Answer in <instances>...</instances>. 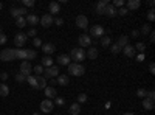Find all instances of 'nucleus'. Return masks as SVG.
Returning a JSON list of instances; mask_svg holds the SVG:
<instances>
[{"label": "nucleus", "instance_id": "f257e3e1", "mask_svg": "<svg viewBox=\"0 0 155 115\" xmlns=\"http://www.w3.org/2000/svg\"><path fill=\"white\" fill-rule=\"evenodd\" d=\"M70 59H73L76 64H79V62H82L84 61V58H85V50L84 48H81V47H76V48H71V52H70Z\"/></svg>", "mask_w": 155, "mask_h": 115}, {"label": "nucleus", "instance_id": "f03ea898", "mask_svg": "<svg viewBox=\"0 0 155 115\" xmlns=\"http://www.w3.org/2000/svg\"><path fill=\"white\" fill-rule=\"evenodd\" d=\"M0 59L5 61V62H9V61H14L16 59V50L14 48H5L0 52Z\"/></svg>", "mask_w": 155, "mask_h": 115}, {"label": "nucleus", "instance_id": "7ed1b4c3", "mask_svg": "<svg viewBox=\"0 0 155 115\" xmlns=\"http://www.w3.org/2000/svg\"><path fill=\"white\" fill-rule=\"evenodd\" d=\"M68 73L73 75V76H82L85 73V69H84V66H81V64L73 62V64L68 66Z\"/></svg>", "mask_w": 155, "mask_h": 115}, {"label": "nucleus", "instance_id": "20e7f679", "mask_svg": "<svg viewBox=\"0 0 155 115\" xmlns=\"http://www.w3.org/2000/svg\"><path fill=\"white\" fill-rule=\"evenodd\" d=\"M44 75H45V76H44L45 79H47V78H48V79L56 78V76L59 75V69H58L56 66H51V67H48V69H45V70H44Z\"/></svg>", "mask_w": 155, "mask_h": 115}, {"label": "nucleus", "instance_id": "39448f33", "mask_svg": "<svg viewBox=\"0 0 155 115\" xmlns=\"http://www.w3.org/2000/svg\"><path fill=\"white\" fill-rule=\"evenodd\" d=\"M78 44H79L81 48L90 47V45H92V37H90L88 34H81L79 37H78Z\"/></svg>", "mask_w": 155, "mask_h": 115}, {"label": "nucleus", "instance_id": "423d86ee", "mask_svg": "<svg viewBox=\"0 0 155 115\" xmlns=\"http://www.w3.org/2000/svg\"><path fill=\"white\" fill-rule=\"evenodd\" d=\"M31 72H33L31 62H28V61H22V62H20V73L25 75V76H30Z\"/></svg>", "mask_w": 155, "mask_h": 115}, {"label": "nucleus", "instance_id": "0eeeda50", "mask_svg": "<svg viewBox=\"0 0 155 115\" xmlns=\"http://www.w3.org/2000/svg\"><path fill=\"white\" fill-rule=\"evenodd\" d=\"M90 37H102L104 36V28L101 27V25H93L92 28H90Z\"/></svg>", "mask_w": 155, "mask_h": 115}, {"label": "nucleus", "instance_id": "6e6552de", "mask_svg": "<svg viewBox=\"0 0 155 115\" xmlns=\"http://www.w3.org/2000/svg\"><path fill=\"white\" fill-rule=\"evenodd\" d=\"M53 107H54V104H53V101L51 100H44L42 103H41V112H45V113H50V112H53Z\"/></svg>", "mask_w": 155, "mask_h": 115}, {"label": "nucleus", "instance_id": "1a4fd4ad", "mask_svg": "<svg viewBox=\"0 0 155 115\" xmlns=\"http://www.w3.org/2000/svg\"><path fill=\"white\" fill-rule=\"evenodd\" d=\"M39 22H41V25H42L44 28H48V27L53 25L54 19H53V16H51V14H44L41 19H39Z\"/></svg>", "mask_w": 155, "mask_h": 115}, {"label": "nucleus", "instance_id": "9d476101", "mask_svg": "<svg viewBox=\"0 0 155 115\" xmlns=\"http://www.w3.org/2000/svg\"><path fill=\"white\" fill-rule=\"evenodd\" d=\"M76 27L81 28V30H85L88 27V19L84 14H79V16L76 17Z\"/></svg>", "mask_w": 155, "mask_h": 115}, {"label": "nucleus", "instance_id": "9b49d317", "mask_svg": "<svg viewBox=\"0 0 155 115\" xmlns=\"http://www.w3.org/2000/svg\"><path fill=\"white\" fill-rule=\"evenodd\" d=\"M27 34L25 33H17L16 36H14V44H16V47H22V45H25V42H27Z\"/></svg>", "mask_w": 155, "mask_h": 115}, {"label": "nucleus", "instance_id": "f8f14e48", "mask_svg": "<svg viewBox=\"0 0 155 115\" xmlns=\"http://www.w3.org/2000/svg\"><path fill=\"white\" fill-rule=\"evenodd\" d=\"M109 5V0H101V2H98L95 5V11H96V14H104V11Z\"/></svg>", "mask_w": 155, "mask_h": 115}, {"label": "nucleus", "instance_id": "ddd939ff", "mask_svg": "<svg viewBox=\"0 0 155 115\" xmlns=\"http://www.w3.org/2000/svg\"><path fill=\"white\" fill-rule=\"evenodd\" d=\"M25 12H27V8H23V6H20V8H11V9H9V14L14 17V19L23 16Z\"/></svg>", "mask_w": 155, "mask_h": 115}, {"label": "nucleus", "instance_id": "4468645a", "mask_svg": "<svg viewBox=\"0 0 155 115\" xmlns=\"http://www.w3.org/2000/svg\"><path fill=\"white\" fill-rule=\"evenodd\" d=\"M56 83L61 86V87H67L68 83H70V78H68V75H58V78H56Z\"/></svg>", "mask_w": 155, "mask_h": 115}, {"label": "nucleus", "instance_id": "2eb2a0df", "mask_svg": "<svg viewBox=\"0 0 155 115\" xmlns=\"http://www.w3.org/2000/svg\"><path fill=\"white\" fill-rule=\"evenodd\" d=\"M44 93H45V98H47V100H51V98H56V96H58L56 89H54V87H50V86H47V87L44 89Z\"/></svg>", "mask_w": 155, "mask_h": 115}, {"label": "nucleus", "instance_id": "dca6fc26", "mask_svg": "<svg viewBox=\"0 0 155 115\" xmlns=\"http://www.w3.org/2000/svg\"><path fill=\"white\" fill-rule=\"evenodd\" d=\"M48 14H51V16H54V14H59L61 12V5L58 3V2H51L50 5H48Z\"/></svg>", "mask_w": 155, "mask_h": 115}, {"label": "nucleus", "instance_id": "f3484780", "mask_svg": "<svg viewBox=\"0 0 155 115\" xmlns=\"http://www.w3.org/2000/svg\"><path fill=\"white\" fill-rule=\"evenodd\" d=\"M58 62H59V66L68 67V66H70V62H71V59H70L68 55H59V56H58Z\"/></svg>", "mask_w": 155, "mask_h": 115}, {"label": "nucleus", "instance_id": "a211bd4d", "mask_svg": "<svg viewBox=\"0 0 155 115\" xmlns=\"http://www.w3.org/2000/svg\"><path fill=\"white\" fill-rule=\"evenodd\" d=\"M41 48H42V52L45 53V56H50L51 53H54V50H56L54 45H53V44H50V42H48V44H42Z\"/></svg>", "mask_w": 155, "mask_h": 115}, {"label": "nucleus", "instance_id": "6ab92c4d", "mask_svg": "<svg viewBox=\"0 0 155 115\" xmlns=\"http://www.w3.org/2000/svg\"><path fill=\"white\" fill-rule=\"evenodd\" d=\"M121 52H123L127 58H134V56H135V53H137V52H135V48H134V45H130V44L126 45V47L121 50Z\"/></svg>", "mask_w": 155, "mask_h": 115}, {"label": "nucleus", "instance_id": "aec40b11", "mask_svg": "<svg viewBox=\"0 0 155 115\" xmlns=\"http://www.w3.org/2000/svg\"><path fill=\"white\" fill-rule=\"evenodd\" d=\"M36 81H37V90H44V89L47 87V79L44 78V76L41 75V76H36Z\"/></svg>", "mask_w": 155, "mask_h": 115}, {"label": "nucleus", "instance_id": "412c9836", "mask_svg": "<svg viewBox=\"0 0 155 115\" xmlns=\"http://www.w3.org/2000/svg\"><path fill=\"white\" fill-rule=\"evenodd\" d=\"M25 20H27V25H33V28H34V25L39 23V17L36 14H28L25 17Z\"/></svg>", "mask_w": 155, "mask_h": 115}, {"label": "nucleus", "instance_id": "4be33fe9", "mask_svg": "<svg viewBox=\"0 0 155 115\" xmlns=\"http://www.w3.org/2000/svg\"><path fill=\"white\" fill-rule=\"evenodd\" d=\"M141 6L140 0H129L127 2V11H132V9H138Z\"/></svg>", "mask_w": 155, "mask_h": 115}, {"label": "nucleus", "instance_id": "5701e85b", "mask_svg": "<svg viewBox=\"0 0 155 115\" xmlns=\"http://www.w3.org/2000/svg\"><path fill=\"white\" fill-rule=\"evenodd\" d=\"M70 115H79L81 113V104H78V103H71L70 109H68Z\"/></svg>", "mask_w": 155, "mask_h": 115}, {"label": "nucleus", "instance_id": "b1692460", "mask_svg": "<svg viewBox=\"0 0 155 115\" xmlns=\"http://www.w3.org/2000/svg\"><path fill=\"white\" fill-rule=\"evenodd\" d=\"M85 56L90 58V59H96V58H98V50H96V47H90L87 52H85Z\"/></svg>", "mask_w": 155, "mask_h": 115}, {"label": "nucleus", "instance_id": "393cba45", "mask_svg": "<svg viewBox=\"0 0 155 115\" xmlns=\"http://www.w3.org/2000/svg\"><path fill=\"white\" fill-rule=\"evenodd\" d=\"M143 107L146 110H152L155 107V103H153V100H149V98H143Z\"/></svg>", "mask_w": 155, "mask_h": 115}, {"label": "nucleus", "instance_id": "a878e982", "mask_svg": "<svg viewBox=\"0 0 155 115\" xmlns=\"http://www.w3.org/2000/svg\"><path fill=\"white\" fill-rule=\"evenodd\" d=\"M116 44H118V45L121 47V50H123L126 45H129V36H124V34L120 36V37H118V42H116Z\"/></svg>", "mask_w": 155, "mask_h": 115}, {"label": "nucleus", "instance_id": "bb28decb", "mask_svg": "<svg viewBox=\"0 0 155 115\" xmlns=\"http://www.w3.org/2000/svg\"><path fill=\"white\" fill-rule=\"evenodd\" d=\"M104 14L109 16V17H115V16H116V8H113V6L109 3L107 8H106V11H104Z\"/></svg>", "mask_w": 155, "mask_h": 115}, {"label": "nucleus", "instance_id": "cd10ccee", "mask_svg": "<svg viewBox=\"0 0 155 115\" xmlns=\"http://www.w3.org/2000/svg\"><path fill=\"white\" fill-rule=\"evenodd\" d=\"M8 95H9V86L2 83L0 84V96H8Z\"/></svg>", "mask_w": 155, "mask_h": 115}, {"label": "nucleus", "instance_id": "c85d7f7f", "mask_svg": "<svg viewBox=\"0 0 155 115\" xmlns=\"http://www.w3.org/2000/svg\"><path fill=\"white\" fill-rule=\"evenodd\" d=\"M41 66H42L44 69H48V67L53 66V59H51V56H45V58L42 59V64H41Z\"/></svg>", "mask_w": 155, "mask_h": 115}, {"label": "nucleus", "instance_id": "c756f323", "mask_svg": "<svg viewBox=\"0 0 155 115\" xmlns=\"http://www.w3.org/2000/svg\"><path fill=\"white\" fill-rule=\"evenodd\" d=\"M16 59H19V61L27 59V50H16Z\"/></svg>", "mask_w": 155, "mask_h": 115}, {"label": "nucleus", "instance_id": "7c9ffc66", "mask_svg": "<svg viewBox=\"0 0 155 115\" xmlns=\"http://www.w3.org/2000/svg\"><path fill=\"white\" fill-rule=\"evenodd\" d=\"M134 48H135V52L144 53V52H146V44H144V42H137V44L134 45Z\"/></svg>", "mask_w": 155, "mask_h": 115}, {"label": "nucleus", "instance_id": "2f4dec72", "mask_svg": "<svg viewBox=\"0 0 155 115\" xmlns=\"http://www.w3.org/2000/svg\"><path fill=\"white\" fill-rule=\"evenodd\" d=\"M101 45L102 47H110L112 45V39H110L109 36H102L101 37Z\"/></svg>", "mask_w": 155, "mask_h": 115}, {"label": "nucleus", "instance_id": "473e14b6", "mask_svg": "<svg viewBox=\"0 0 155 115\" xmlns=\"http://www.w3.org/2000/svg\"><path fill=\"white\" fill-rule=\"evenodd\" d=\"M36 56H37V53H36V50H27V59L25 61H33V59H36Z\"/></svg>", "mask_w": 155, "mask_h": 115}, {"label": "nucleus", "instance_id": "72a5a7b5", "mask_svg": "<svg viewBox=\"0 0 155 115\" xmlns=\"http://www.w3.org/2000/svg\"><path fill=\"white\" fill-rule=\"evenodd\" d=\"M16 25H17L19 28H23V27H27V20H25V17H23V16L17 17V19H16Z\"/></svg>", "mask_w": 155, "mask_h": 115}, {"label": "nucleus", "instance_id": "f704fd0d", "mask_svg": "<svg viewBox=\"0 0 155 115\" xmlns=\"http://www.w3.org/2000/svg\"><path fill=\"white\" fill-rule=\"evenodd\" d=\"M27 81H28V84L31 86V87H37V81H36V76L34 75H30V76H27Z\"/></svg>", "mask_w": 155, "mask_h": 115}, {"label": "nucleus", "instance_id": "c9c22d12", "mask_svg": "<svg viewBox=\"0 0 155 115\" xmlns=\"http://www.w3.org/2000/svg\"><path fill=\"white\" fill-rule=\"evenodd\" d=\"M110 52H112L113 55H118V53L121 52V47H120L118 44H112V45H110Z\"/></svg>", "mask_w": 155, "mask_h": 115}, {"label": "nucleus", "instance_id": "e433bc0d", "mask_svg": "<svg viewBox=\"0 0 155 115\" xmlns=\"http://www.w3.org/2000/svg\"><path fill=\"white\" fill-rule=\"evenodd\" d=\"M87 95L85 93H79L78 95V104H84V103H87Z\"/></svg>", "mask_w": 155, "mask_h": 115}, {"label": "nucleus", "instance_id": "4c0bfd02", "mask_svg": "<svg viewBox=\"0 0 155 115\" xmlns=\"http://www.w3.org/2000/svg\"><path fill=\"white\" fill-rule=\"evenodd\" d=\"M146 95H147V90H146V89H143V87L137 90V96L138 98H146Z\"/></svg>", "mask_w": 155, "mask_h": 115}, {"label": "nucleus", "instance_id": "58836bf2", "mask_svg": "<svg viewBox=\"0 0 155 115\" xmlns=\"http://www.w3.org/2000/svg\"><path fill=\"white\" fill-rule=\"evenodd\" d=\"M53 104H56V106H64V104H65V98H62V96H56Z\"/></svg>", "mask_w": 155, "mask_h": 115}, {"label": "nucleus", "instance_id": "ea45409f", "mask_svg": "<svg viewBox=\"0 0 155 115\" xmlns=\"http://www.w3.org/2000/svg\"><path fill=\"white\" fill-rule=\"evenodd\" d=\"M150 31H152V30H150V25H143V27H141V31H140V33L146 36V34H150Z\"/></svg>", "mask_w": 155, "mask_h": 115}, {"label": "nucleus", "instance_id": "a19ab883", "mask_svg": "<svg viewBox=\"0 0 155 115\" xmlns=\"http://www.w3.org/2000/svg\"><path fill=\"white\" fill-rule=\"evenodd\" d=\"M147 20H149V22H153V20H155V11H153V8H150V9L147 11Z\"/></svg>", "mask_w": 155, "mask_h": 115}, {"label": "nucleus", "instance_id": "79ce46f5", "mask_svg": "<svg viewBox=\"0 0 155 115\" xmlns=\"http://www.w3.org/2000/svg\"><path fill=\"white\" fill-rule=\"evenodd\" d=\"M34 0H22V5H23V8H30V6H34Z\"/></svg>", "mask_w": 155, "mask_h": 115}, {"label": "nucleus", "instance_id": "37998d69", "mask_svg": "<svg viewBox=\"0 0 155 115\" xmlns=\"http://www.w3.org/2000/svg\"><path fill=\"white\" fill-rule=\"evenodd\" d=\"M33 70H34V73H37V76H41V75L44 73V70H45V69H44L42 66H34V67H33Z\"/></svg>", "mask_w": 155, "mask_h": 115}, {"label": "nucleus", "instance_id": "c03bdc74", "mask_svg": "<svg viewBox=\"0 0 155 115\" xmlns=\"http://www.w3.org/2000/svg\"><path fill=\"white\" fill-rule=\"evenodd\" d=\"M124 3H126L124 0H115V2L112 3V6H113V8H123Z\"/></svg>", "mask_w": 155, "mask_h": 115}, {"label": "nucleus", "instance_id": "a18cd8bd", "mask_svg": "<svg viewBox=\"0 0 155 115\" xmlns=\"http://www.w3.org/2000/svg\"><path fill=\"white\" fill-rule=\"evenodd\" d=\"M25 79H27V76H25V75H22L20 72L16 75V81H17V83H23Z\"/></svg>", "mask_w": 155, "mask_h": 115}, {"label": "nucleus", "instance_id": "49530a36", "mask_svg": "<svg viewBox=\"0 0 155 115\" xmlns=\"http://www.w3.org/2000/svg\"><path fill=\"white\" fill-rule=\"evenodd\" d=\"M33 44H34V47H37V48L42 47V41L39 39V37H34V39H33Z\"/></svg>", "mask_w": 155, "mask_h": 115}, {"label": "nucleus", "instance_id": "de8ad7c7", "mask_svg": "<svg viewBox=\"0 0 155 115\" xmlns=\"http://www.w3.org/2000/svg\"><path fill=\"white\" fill-rule=\"evenodd\" d=\"M116 14H120V16H126V14H129V11H127V8H120L118 11H116Z\"/></svg>", "mask_w": 155, "mask_h": 115}, {"label": "nucleus", "instance_id": "09e8293b", "mask_svg": "<svg viewBox=\"0 0 155 115\" xmlns=\"http://www.w3.org/2000/svg\"><path fill=\"white\" fill-rule=\"evenodd\" d=\"M27 36H31V37H36L37 36V30L36 28H31L28 33H27Z\"/></svg>", "mask_w": 155, "mask_h": 115}, {"label": "nucleus", "instance_id": "8fccbe9b", "mask_svg": "<svg viewBox=\"0 0 155 115\" xmlns=\"http://www.w3.org/2000/svg\"><path fill=\"white\" fill-rule=\"evenodd\" d=\"M53 23H56L58 27H61V25H64V19H62V17H56Z\"/></svg>", "mask_w": 155, "mask_h": 115}, {"label": "nucleus", "instance_id": "3c124183", "mask_svg": "<svg viewBox=\"0 0 155 115\" xmlns=\"http://www.w3.org/2000/svg\"><path fill=\"white\" fill-rule=\"evenodd\" d=\"M6 44V36L2 33V34H0V45H5Z\"/></svg>", "mask_w": 155, "mask_h": 115}, {"label": "nucleus", "instance_id": "603ef678", "mask_svg": "<svg viewBox=\"0 0 155 115\" xmlns=\"http://www.w3.org/2000/svg\"><path fill=\"white\" fill-rule=\"evenodd\" d=\"M146 98H149V100H155V92H153V90H149L147 95H146Z\"/></svg>", "mask_w": 155, "mask_h": 115}, {"label": "nucleus", "instance_id": "864d4df0", "mask_svg": "<svg viewBox=\"0 0 155 115\" xmlns=\"http://www.w3.org/2000/svg\"><path fill=\"white\" fill-rule=\"evenodd\" d=\"M0 79H2V81L5 83V81L8 79V73H6V72H3V73H0Z\"/></svg>", "mask_w": 155, "mask_h": 115}, {"label": "nucleus", "instance_id": "5fc2aeb1", "mask_svg": "<svg viewBox=\"0 0 155 115\" xmlns=\"http://www.w3.org/2000/svg\"><path fill=\"white\" fill-rule=\"evenodd\" d=\"M149 72H150L152 75L155 73V64H153V62H150V64H149Z\"/></svg>", "mask_w": 155, "mask_h": 115}, {"label": "nucleus", "instance_id": "6e6d98bb", "mask_svg": "<svg viewBox=\"0 0 155 115\" xmlns=\"http://www.w3.org/2000/svg\"><path fill=\"white\" fill-rule=\"evenodd\" d=\"M137 61H138V62H143V61H144V53H140V55L137 56Z\"/></svg>", "mask_w": 155, "mask_h": 115}, {"label": "nucleus", "instance_id": "4d7b16f0", "mask_svg": "<svg viewBox=\"0 0 155 115\" xmlns=\"http://www.w3.org/2000/svg\"><path fill=\"white\" fill-rule=\"evenodd\" d=\"M149 39H150V42H155V33H153V31H150V34H149Z\"/></svg>", "mask_w": 155, "mask_h": 115}, {"label": "nucleus", "instance_id": "13d9d810", "mask_svg": "<svg viewBox=\"0 0 155 115\" xmlns=\"http://www.w3.org/2000/svg\"><path fill=\"white\" fill-rule=\"evenodd\" d=\"M140 36V31L138 30H132V37H138Z\"/></svg>", "mask_w": 155, "mask_h": 115}, {"label": "nucleus", "instance_id": "bf43d9fd", "mask_svg": "<svg viewBox=\"0 0 155 115\" xmlns=\"http://www.w3.org/2000/svg\"><path fill=\"white\" fill-rule=\"evenodd\" d=\"M50 84H51V86H56V84H58V83H56V78H51V79H50Z\"/></svg>", "mask_w": 155, "mask_h": 115}, {"label": "nucleus", "instance_id": "052dcab7", "mask_svg": "<svg viewBox=\"0 0 155 115\" xmlns=\"http://www.w3.org/2000/svg\"><path fill=\"white\" fill-rule=\"evenodd\" d=\"M153 5H155V2H153V0H150V2H149V6H150V8H153Z\"/></svg>", "mask_w": 155, "mask_h": 115}, {"label": "nucleus", "instance_id": "680f3d73", "mask_svg": "<svg viewBox=\"0 0 155 115\" xmlns=\"http://www.w3.org/2000/svg\"><path fill=\"white\" fill-rule=\"evenodd\" d=\"M123 115H135V113H132V112H126V113H123Z\"/></svg>", "mask_w": 155, "mask_h": 115}, {"label": "nucleus", "instance_id": "e2e57ef3", "mask_svg": "<svg viewBox=\"0 0 155 115\" xmlns=\"http://www.w3.org/2000/svg\"><path fill=\"white\" fill-rule=\"evenodd\" d=\"M2 8H3V3H2V2H0V9H2Z\"/></svg>", "mask_w": 155, "mask_h": 115}, {"label": "nucleus", "instance_id": "0e129e2a", "mask_svg": "<svg viewBox=\"0 0 155 115\" xmlns=\"http://www.w3.org/2000/svg\"><path fill=\"white\" fill-rule=\"evenodd\" d=\"M33 115H41V113H39V112H34V113H33Z\"/></svg>", "mask_w": 155, "mask_h": 115}, {"label": "nucleus", "instance_id": "69168bd1", "mask_svg": "<svg viewBox=\"0 0 155 115\" xmlns=\"http://www.w3.org/2000/svg\"><path fill=\"white\" fill-rule=\"evenodd\" d=\"M0 34H2V30H0Z\"/></svg>", "mask_w": 155, "mask_h": 115}]
</instances>
